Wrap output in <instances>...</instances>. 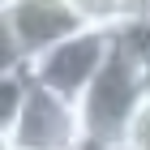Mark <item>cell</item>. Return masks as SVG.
<instances>
[{
    "instance_id": "6da1fadb",
    "label": "cell",
    "mask_w": 150,
    "mask_h": 150,
    "mask_svg": "<svg viewBox=\"0 0 150 150\" xmlns=\"http://www.w3.org/2000/svg\"><path fill=\"white\" fill-rule=\"evenodd\" d=\"M142 99H146V81H142V60L116 39L107 64L99 69V77L86 86V94L77 99L81 112V133L86 142L99 146H125V133L137 116Z\"/></svg>"
},
{
    "instance_id": "7a4b0ae2",
    "label": "cell",
    "mask_w": 150,
    "mask_h": 150,
    "mask_svg": "<svg viewBox=\"0 0 150 150\" xmlns=\"http://www.w3.org/2000/svg\"><path fill=\"white\" fill-rule=\"evenodd\" d=\"M112 47H116V30L81 26L77 35L60 39L47 52H39L35 60H26V73L39 86H47V90H56V94H64V99L77 103L81 94H86V86L99 77V69L107 64Z\"/></svg>"
},
{
    "instance_id": "3957f363",
    "label": "cell",
    "mask_w": 150,
    "mask_h": 150,
    "mask_svg": "<svg viewBox=\"0 0 150 150\" xmlns=\"http://www.w3.org/2000/svg\"><path fill=\"white\" fill-rule=\"evenodd\" d=\"M30 77V73H26ZM13 150H81V112L73 99L39 86L35 77L26 81V99L13 125Z\"/></svg>"
},
{
    "instance_id": "277c9868",
    "label": "cell",
    "mask_w": 150,
    "mask_h": 150,
    "mask_svg": "<svg viewBox=\"0 0 150 150\" xmlns=\"http://www.w3.org/2000/svg\"><path fill=\"white\" fill-rule=\"evenodd\" d=\"M4 17H9V26H13V35H17V47H22L26 60H35L39 52H47L52 43L77 35L81 26H86L69 0H13V9Z\"/></svg>"
},
{
    "instance_id": "5b68a950",
    "label": "cell",
    "mask_w": 150,
    "mask_h": 150,
    "mask_svg": "<svg viewBox=\"0 0 150 150\" xmlns=\"http://www.w3.org/2000/svg\"><path fill=\"white\" fill-rule=\"evenodd\" d=\"M26 69L17 73H0V129L4 133H13V125H17V112H22V99H26Z\"/></svg>"
},
{
    "instance_id": "8992f818",
    "label": "cell",
    "mask_w": 150,
    "mask_h": 150,
    "mask_svg": "<svg viewBox=\"0 0 150 150\" xmlns=\"http://www.w3.org/2000/svg\"><path fill=\"white\" fill-rule=\"evenodd\" d=\"M77 17L86 26H103V30H116V26L125 22V4L120 0H69Z\"/></svg>"
},
{
    "instance_id": "52a82bcc",
    "label": "cell",
    "mask_w": 150,
    "mask_h": 150,
    "mask_svg": "<svg viewBox=\"0 0 150 150\" xmlns=\"http://www.w3.org/2000/svg\"><path fill=\"white\" fill-rule=\"evenodd\" d=\"M116 39H120L142 64H150V17H133V22H125L120 30H116Z\"/></svg>"
},
{
    "instance_id": "ba28073f",
    "label": "cell",
    "mask_w": 150,
    "mask_h": 150,
    "mask_svg": "<svg viewBox=\"0 0 150 150\" xmlns=\"http://www.w3.org/2000/svg\"><path fill=\"white\" fill-rule=\"evenodd\" d=\"M17 69H26V56L17 47V35H13L9 17L0 13V73H17Z\"/></svg>"
},
{
    "instance_id": "9c48e42d",
    "label": "cell",
    "mask_w": 150,
    "mask_h": 150,
    "mask_svg": "<svg viewBox=\"0 0 150 150\" xmlns=\"http://www.w3.org/2000/svg\"><path fill=\"white\" fill-rule=\"evenodd\" d=\"M125 150H150V94L142 99L137 116H133V125L125 133Z\"/></svg>"
},
{
    "instance_id": "30bf717a",
    "label": "cell",
    "mask_w": 150,
    "mask_h": 150,
    "mask_svg": "<svg viewBox=\"0 0 150 150\" xmlns=\"http://www.w3.org/2000/svg\"><path fill=\"white\" fill-rule=\"evenodd\" d=\"M120 4H125V22H133V17H150V0H120ZM120 22V26H125ZM120 26H116V30H120Z\"/></svg>"
},
{
    "instance_id": "8fae6325",
    "label": "cell",
    "mask_w": 150,
    "mask_h": 150,
    "mask_svg": "<svg viewBox=\"0 0 150 150\" xmlns=\"http://www.w3.org/2000/svg\"><path fill=\"white\" fill-rule=\"evenodd\" d=\"M0 150H13V137L4 133V129H0Z\"/></svg>"
},
{
    "instance_id": "7c38bea8",
    "label": "cell",
    "mask_w": 150,
    "mask_h": 150,
    "mask_svg": "<svg viewBox=\"0 0 150 150\" xmlns=\"http://www.w3.org/2000/svg\"><path fill=\"white\" fill-rule=\"evenodd\" d=\"M142 81H146V94H150V64H142Z\"/></svg>"
}]
</instances>
